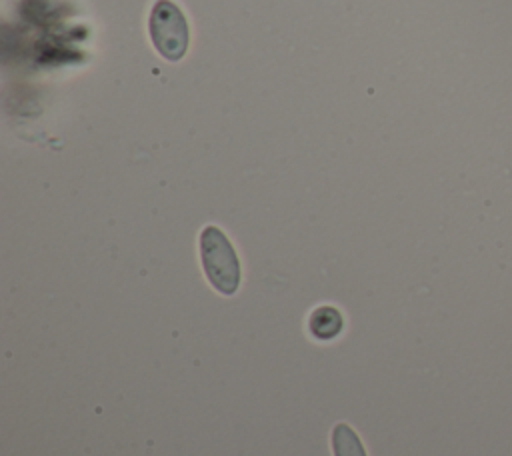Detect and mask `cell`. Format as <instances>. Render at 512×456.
Listing matches in <instances>:
<instances>
[{"label":"cell","instance_id":"obj_1","mask_svg":"<svg viewBox=\"0 0 512 456\" xmlns=\"http://www.w3.org/2000/svg\"><path fill=\"white\" fill-rule=\"evenodd\" d=\"M200 260L214 290L232 296L240 288L242 270L236 250L218 226H204L200 232Z\"/></svg>","mask_w":512,"mask_h":456},{"label":"cell","instance_id":"obj_2","mask_svg":"<svg viewBox=\"0 0 512 456\" xmlns=\"http://www.w3.org/2000/svg\"><path fill=\"white\" fill-rule=\"evenodd\" d=\"M148 32L156 52L168 62H178L190 44L184 12L172 0H156L148 18Z\"/></svg>","mask_w":512,"mask_h":456},{"label":"cell","instance_id":"obj_3","mask_svg":"<svg viewBox=\"0 0 512 456\" xmlns=\"http://www.w3.org/2000/svg\"><path fill=\"white\" fill-rule=\"evenodd\" d=\"M344 328V318L334 306H318L308 318V330L316 340H332Z\"/></svg>","mask_w":512,"mask_h":456},{"label":"cell","instance_id":"obj_4","mask_svg":"<svg viewBox=\"0 0 512 456\" xmlns=\"http://www.w3.org/2000/svg\"><path fill=\"white\" fill-rule=\"evenodd\" d=\"M332 450H334V456H366V450L358 434L346 422H340L334 426Z\"/></svg>","mask_w":512,"mask_h":456}]
</instances>
